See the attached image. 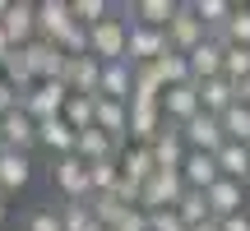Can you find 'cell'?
Wrapping results in <instances>:
<instances>
[{
    "label": "cell",
    "mask_w": 250,
    "mask_h": 231,
    "mask_svg": "<svg viewBox=\"0 0 250 231\" xmlns=\"http://www.w3.org/2000/svg\"><path fill=\"white\" fill-rule=\"evenodd\" d=\"M130 23H134V19L125 14L121 5H116L111 19H102V23L93 28V60H102V65L130 60Z\"/></svg>",
    "instance_id": "1"
},
{
    "label": "cell",
    "mask_w": 250,
    "mask_h": 231,
    "mask_svg": "<svg viewBox=\"0 0 250 231\" xmlns=\"http://www.w3.org/2000/svg\"><path fill=\"white\" fill-rule=\"evenodd\" d=\"M181 199H186V176L181 171H158L153 180H144L139 208L144 213H162V208H176Z\"/></svg>",
    "instance_id": "2"
},
{
    "label": "cell",
    "mask_w": 250,
    "mask_h": 231,
    "mask_svg": "<svg viewBox=\"0 0 250 231\" xmlns=\"http://www.w3.org/2000/svg\"><path fill=\"white\" fill-rule=\"evenodd\" d=\"M51 185L65 194V204H88V199H93L88 162H79V157H61V162L51 167Z\"/></svg>",
    "instance_id": "3"
},
{
    "label": "cell",
    "mask_w": 250,
    "mask_h": 231,
    "mask_svg": "<svg viewBox=\"0 0 250 231\" xmlns=\"http://www.w3.org/2000/svg\"><path fill=\"white\" fill-rule=\"evenodd\" d=\"M208 37H213V33L199 23L195 5H181V9H176V19L167 23V46H171V51H181V56H190L195 46H204Z\"/></svg>",
    "instance_id": "4"
},
{
    "label": "cell",
    "mask_w": 250,
    "mask_h": 231,
    "mask_svg": "<svg viewBox=\"0 0 250 231\" xmlns=\"http://www.w3.org/2000/svg\"><path fill=\"white\" fill-rule=\"evenodd\" d=\"M65 102H70V88L56 79V83H37L33 93H23V97H19V111H28L42 125V120H56V116L65 111Z\"/></svg>",
    "instance_id": "5"
},
{
    "label": "cell",
    "mask_w": 250,
    "mask_h": 231,
    "mask_svg": "<svg viewBox=\"0 0 250 231\" xmlns=\"http://www.w3.org/2000/svg\"><path fill=\"white\" fill-rule=\"evenodd\" d=\"M181 139H186V148H190V153H213V157H218V148L227 143V134H223V120H218V116L199 111L195 120L181 125Z\"/></svg>",
    "instance_id": "6"
},
{
    "label": "cell",
    "mask_w": 250,
    "mask_h": 231,
    "mask_svg": "<svg viewBox=\"0 0 250 231\" xmlns=\"http://www.w3.org/2000/svg\"><path fill=\"white\" fill-rule=\"evenodd\" d=\"M61 83L74 93V97H98V83H102V60H93V56H74V60H65Z\"/></svg>",
    "instance_id": "7"
},
{
    "label": "cell",
    "mask_w": 250,
    "mask_h": 231,
    "mask_svg": "<svg viewBox=\"0 0 250 231\" xmlns=\"http://www.w3.org/2000/svg\"><path fill=\"white\" fill-rule=\"evenodd\" d=\"M23 51H28V65H33V79L37 83H56L65 74V60H70V56H65L56 42H42V37H37V42H28Z\"/></svg>",
    "instance_id": "8"
},
{
    "label": "cell",
    "mask_w": 250,
    "mask_h": 231,
    "mask_svg": "<svg viewBox=\"0 0 250 231\" xmlns=\"http://www.w3.org/2000/svg\"><path fill=\"white\" fill-rule=\"evenodd\" d=\"M162 130H167L162 102H130V143H144L148 148Z\"/></svg>",
    "instance_id": "9"
},
{
    "label": "cell",
    "mask_w": 250,
    "mask_h": 231,
    "mask_svg": "<svg viewBox=\"0 0 250 231\" xmlns=\"http://www.w3.org/2000/svg\"><path fill=\"white\" fill-rule=\"evenodd\" d=\"M0 143H5L9 153H28V148H37V120L28 111H9V116H0Z\"/></svg>",
    "instance_id": "10"
},
{
    "label": "cell",
    "mask_w": 250,
    "mask_h": 231,
    "mask_svg": "<svg viewBox=\"0 0 250 231\" xmlns=\"http://www.w3.org/2000/svg\"><path fill=\"white\" fill-rule=\"evenodd\" d=\"M223 60H227V42L213 33L204 46H195V51H190V79H195V83L223 79Z\"/></svg>",
    "instance_id": "11"
},
{
    "label": "cell",
    "mask_w": 250,
    "mask_h": 231,
    "mask_svg": "<svg viewBox=\"0 0 250 231\" xmlns=\"http://www.w3.org/2000/svg\"><path fill=\"white\" fill-rule=\"evenodd\" d=\"M167 46V28H144V23H130V65H153Z\"/></svg>",
    "instance_id": "12"
},
{
    "label": "cell",
    "mask_w": 250,
    "mask_h": 231,
    "mask_svg": "<svg viewBox=\"0 0 250 231\" xmlns=\"http://www.w3.org/2000/svg\"><path fill=\"white\" fill-rule=\"evenodd\" d=\"M121 153H125V143H116L111 139V134H102L98 125H93V130H83L79 134V143H74V157L79 162H121Z\"/></svg>",
    "instance_id": "13"
},
{
    "label": "cell",
    "mask_w": 250,
    "mask_h": 231,
    "mask_svg": "<svg viewBox=\"0 0 250 231\" xmlns=\"http://www.w3.org/2000/svg\"><path fill=\"white\" fill-rule=\"evenodd\" d=\"M204 111L199 107V88L195 83H181V88H167L162 93V116H167V125H186V120H195V116Z\"/></svg>",
    "instance_id": "14"
},
{
    "label": "cell",
    "mask_w": 250,
    "mask_h": 231,
    "mask_svg": "<svg viewBox=\"0 0 250 231\" xmlns=\"http://www.w3.org/2000/svg\"><path fill=\"white\" fill-rule=\"evenodd\" d=\"M70 23H74L70 0H42V5H37V37H42V42H61V37L70 33Z\"/></svg>",
    "instance_id": "15"
},
{
    "label": "cell",
    "mask_w": 250,
    "mask_h": 231,
    "mask_svg": "<svg viewBox=\"0 0 250 231\" xmlns=\"http://www.w3.org/2000/svg\"><path fill=\"white\" fill-rule=\"evenodd\" d=\"M0 28H5V37H9L14 46L37 42V5H28V0H14V5H9V14L0 19Z\"/></svg>",
    "instance_id": "16"
},
{
    "label": "cell",
    "mask_w": 250,
    "mask_h": 231,
    "mask_svg": "<svg viewBox=\"0 0 250 231\" xmlns=\"http://www.w3.org/2000/svg\"><path fill=\"white\" fill-rule=\"evenodd\" d=\"M98 97H107V102H130V97H134V65H130V60H111V65H102Z\"/></svg>",
    "instance_id": "17"
},
{
    "label": "cell",
    "mask_w": 250,
    "mask_h": 231,
    "mask_svg": "<svg viewBox=\"0 0 250 231\" xmlns=\"http://www.w3.org/2000/svg\"><path fill=\"white\" fill-rule=\"evenodd\" d=\"M74 143H79V134L65 125V116H56V120H42V125H37V148H46L56 162H61V157H74Z\"/></svg>",
    "instance_id": "18"
},
{
    "label": "cell",
    "mask_w": 250,
    "mask_h": 231,
    "mask_svg": "<svg viewBox=\"0 0 250 231\" xmlns=\"http://www.w3.org/2000/svg\"><path fill=\"white\" fill-rule=\"evenodd\" d=\"M181 176H186V190H204V194H208V190L223 180V171H218V157H213V153H186Z\"/></svg>",
    "instance_id": "19"
},
{
    "label": "cell",
    "mask_w": 250,
    "mask_h": 231,
    "mask_svg": "<svg viewBox=\"0 0 250 231\" xmlns=\"http://www.w3.org/2000/svg\"><path fill=\"white\" fill-rule=\"evenodd\" d=\"M102 134H111L116 143H130V102H107L98 97V116H93Z\"/></svg>",
    "instance_id": "20"
},
{
    "label": "cell",
    "mask_w": 250,
    "mask_h": 231,
    "mask_svg": "<svg viewBox=\"0 0 250 231\" xmlns=\"http://www.w3.org/2000/svg\"><path fill=\"white\" fill-rule=\"evenodd\" d=\"M28 180H33V157H28V153H0V194H19V190L28 185Z\"/></svg>",
    "instance_id": "21"
},
{
    "label": "cell",
    "mask_w": 250,
    "mask_h": 231,
    "mask_svg": "<svg viewBox=\"0 0 250 231\" xmlns=\"http://www.w3.org/2000/svg\"><path fill=\"white\" fill-rule=\"evenodd\" d=\"M246 204H250V199H246V185H236V180H218V185L208 190V208H213L218 222L246 213Z\"/></svg>",
    "instance_id": "22"
},
{
    "label": "cell",
    "mask_w": 250,
    "mask_h": 231,
    "mask_svg": "<svg viewBox=\"0 0 250 231\" xmlns=\"http://www.w3.org/2000/svg\"><path fill=\"white\" fill-rule=\"evenodd\" d=\"M148 148H153V162H158V171H181V162H186V153H190L176 125H167V130H162L158 139L148 143Z\"/></svg>",
    "instance_id": "23"
},
{
    "label": "cell",
    "mask_w": 250,
    "mask_h": 231,
    "mask_svg": "<svg viewBox=\"0 0 250 231\" xmlns=\"http://www.w3.org/2000/svg\"><path fill=\"white\" fill-rule=\"evenodd\" d=\"M195 88H199V107L208 116H218V120L236 107V83L232 79H204V83H195Z\"/></svg>",
    "instance_id": "24"
},
{
    "label": "cell",
    "mask_w": 250,
    "mask_h": 231,
    "mask_svg": "<svg viewBox=\"0 0 250 231\" xmlns=\"http://www.w3.org/2000/svg\"><path fill=\"white\" fill-rule=\"evenodd\" d=\"M121 9L134 19V23H144V28H167L181 5L176 0H134V5H121Z\"/></svg>",
    "instance_id": "25"
},
{
    "label": "cell",
    "mask_w": 250,
    "mask_h": 231,
    "mask_svg": "<svg viewBox=\"0 0 250 231\" xmlns=\"http://www.w3.org/2000/svg\"><path fill=\"white\" fill-rule=\"evenodd\" d=\"M218 171H223V180L250 185V148L246 143H223L218 148Z\"/></svg>",
    "instance_id": "26"
},
{
    "label": "cell",
    "mask_w": 250,
    "mask_h": 231,
    "mask_svg": "<svg viewBox=\"0 0 250 231\" xmlns=\"http://www.w3.org/2000/svg\"><path fill=\"white\" fill-rule=\"evenodd\" d=\"M121 171L130 180H153L158 176V162H153V148H144V143H125V153H121Z\"/></svg>",
    "instance_id": "27"
},
{
    "label": "cell",
    "mask_w": 250,
    "mask_h": 231,
    "mask_svg": "<svg viewBox=\"0 0 250 231\" xmlns=\"http://www.w3.org/2000/svg\"><path fill=\"white\" fill-rule=\"evenodd\" d=\"M153 70H158L162 88H181V83H195V79H190V56H181V51H162L158 60H153Z\"/></svg>",
    "instance_id": "28"
},
{
    "label": "cell",
    "mask_w": 250,
    "mask_h": 231,
    "mask_svg": "<svg viewBox=\"0 0 250 231\" xmlns=\"http://www.w3.org/2000/svg\"><path fill=\"white\" fill-rule=\"evenodd\" d=\"M0 74H5V83H9V88L19 93V97L37 88V79H33V65H28V51H23V46H19V51H14V56L5 60V70H0Z\"/></svg>",
    "instance_id": "29"
},
{
    "label": "cell",
    "mask_w": 250,
    "mask_h": 231,
    "mask_svg": "<svg viewBox=\"0 0 250 231\" xmlns=\"http://www.w3.org/2000/svg\"><path fill=\"white\" fill-rule=\"evenodd\" d=\"M65 125H70L74 134H83V130H93V116H98V97H74L70 93V102H65Z\"/></svg>",
    "instance_id": "30"
},
{
    "label": "cell",
    "mask_w": 250,
    "mask_h": 231,
    "mask_svg": "<svg viewBox=\"0 0 250 231\" xmlns=\"http://www.w3.org/2000/svg\"><path fill=\"white\" fill-rule=\"evenodd\" d=\"M181 222L186 227H199V222H213V208H208V194L204 190H186V199L176 204Z\"/></svg>",
    "instance_id": "31"
},
{
    "label": "cell",
    "mask_w": 250,
    "mask_h": 231,
    "mask_svg": "<svg viewBox=\"0 0 250 231\" xmlns=\"http://www.w3.org/2000/svg\"><path fill=\"white\" fill-rule=\"evenodd\" d=\"M218 37H223L227 46H246L250 51V5H236V14L218 28Z\"/></svg>",
    "instance_id": "32"
},
{
    "label": "cell",
    "mask_w": 250,
    "mask_h": 231,
    "mask_svg": "<svg viewBox=\"0 0 250 231\" xmlns=\"http://www.w3.org/2000/svg\"><path fill=\"white\" fill-rule=\"evenodd\" d=\"M162 79H158V70L153 65H134V97L130 102H162Z\"/></svg>",
    "instance_id": "33"
},
{
    "label": "cell",
    "mask_w": 250,
    "mask_h": 231,
    "mask_svg": "<svg viewBox=\"0 0 250 231\" xmlns=\"http://www.w3.org/2000/svg\"><path fill=\"white\" fill-rule=\"evenodd\" d=\"M70 9H74V23H83V28H98L102 19L116 14L111 0H70Z\"/></svg>",
    "instance_id": "34"
},
{
    "label": "cell",
    "mask_w": 250,
    "mask_h": 231,
    "mask_svg": "<svg viewBox=\"0 0 250 231\" xmlns=\"http://www.w3.org/2000/svg\"><path fill=\"white\" fill-rule=\"evenodd\" d=\"M195 14H199V23H204L208 33H218V28L236 14V5H227V0H195Z\"/></svg>",
    "instance_id": "35"
},
{
    "label": "cell",
    "mask_w": 250,
    "mask_h": 231,
    "mask_svg": "<svg viewBox=\"0 0 250 231\" xmlns=\"http://www.w3.org/2000/svg\"><path fill=\"white\" fill-rule=\"evenodd\" d=\"M223 134H227V143H246L250 148V107L236 102V107L223 116Z\"/></svg>",
    "instance_id": "36"
},
{
    "label": "cell",
    "mask_w": 250,
    "mask_h": 231,
    "mask_svg": "<svg viewBox=\"0 0 250 231\" xmlns=\"http://www.w3.org/2000/svg\"><path fill=\"white\" fill-rule=\"evenodd\" d=\"M88 208H93V217L102 222V231H111V227L125 217V204H121L116 194H93V199H88Z\"/></svg>",
    "instance_id": "37"
},
{
    "label": "cell",
    "mask_w": 250,
    "mask_h": 231,
    "mask_svg": "<svg viewBox=\"0 0 250 231\" xmlns=\"http://www.w3.org/2000/svg\"><path fill=\"white\" fill-rule=\"evenodd\" d=\"M23 231H65V222H61V208L33 204V208L23 213Z\"/></svg>",
    "instance_id": "38"
},
{
    "label": "cell",
    "mask_w": 250,
    "mask_h": 231,
    "mask_svg": "<svg viewBox=\"0 0 250 231\" xmlns=\"http://www.w3.org/2000/svg\"><path fill=\"white\" fill-rule=\"evenodd\" d=\"M61 222H65V231H102V222L93 217L88 204H61Z\"/></svg>",
    "instance_id": "39"
},
{
    "label": "cell",
    "mask_w": 250,
    "mask_h": 231,
    "mask_svg": "<svg viewBox=\"0 0 250 231\" xmlns=\"http://www.w3.org/2000/svg\"><path fill=\"white\" fill-rule=\"evenodd\" d=\"M56 46H61V51L70 56V60H74V56H93V28H83V23H70V33H65Z\"/></svg>",
    "instance_id": "40"
},
{
    "label": "cell",
    "mask_w": 250,
    "mask_h": 231,
    "mask_svg": "<svg viewBox=\"0 0 250 231\" xmlns=\"http://www.w3.org/2000/svg\"><path fill=\"white\" fill-rule=\"evenodd\" d=\"M116 180H121V162H93V167H88L93 194H111V190H116Z\"/></svg>",
    "instance_id": "41"
},
{
    "label": "cell",
    "mask_w": 250,
    "mask_h": 231,
    "mask_svg": "<svg viewBox=\"0 0 250 231\" xmlns=\"http://www.w3.org/2000/svg\"><path fill=\"white\" fill-rule=\"evenodd\" d=\"M223 79H232V83H246V79H250V51H246V46H227Z\"/></svg>",
    "instance_id": "42"
},
{
    "label": "cell",
    "mask_w": 250,
    "mask_h": 231,
    "mask_svg": "<svg viewBox=\"0 0 250 231\" xmlns=\"http://www.w3.org/2000/svg\"><path fill=\"white\" fill-rule=\"evenodd\" d=\"M148 231H190V227L181 222L176 208H162V213H148Z\"/></svg>",
    "instance_id": "43"
},
{
    "label": "cell",
    "mask_w": 250,
    "mask_h": 231,
    "mask_svg": "<svg viewBox=\"0 0 250 231\" xmlns=\"http://www.w3.org/2000/svg\"><path fill=\"white\" fill-rule=\"evenodd\" d=\"M111 231H148V213H144V208H125V217Z\"/></svg>",
    "instance_id": "44"
},
{
    "label": "cell",
    "mask_w": 250,
    "mask_h": 231,
    "mask_svg": "<svg viewBox=\"0 0 250 231\" xmlns=\"http://www.w3.org/2000/svg\"><path fill=\"white\" fill-rule=\"evenodd\" d=\"M14 107H19V93L9 88V83H5V74H0V116H9Z\"/></svg>",
    "instance_id": "45"
},
{
    "label": "cell",
    "mask_w": 250,
    "mask_h": 231,
    "mask_svg": "<svg viewBox=\"0 0 250 231\" xmlns=\"http://www.w3.org/2000/svg\"><path fill=\"white\" fill-rule=\"evenodd\" d=\"M223 231H250V213H236V217H227Z\"/></svg>",
    "instance_id": "46"
},
{
    "label": "cell",
    "mask_w": 250,
    "mask_h": 231,
    "mask_svg": "<svg viewBox=\"0 0 250 231\" xmlns=\"http://www.w3.org/2000/svg\"><path fill=\"white\" fill-rule=\"evenodd\" d=\"M236 102H241V107H250V79L236 83Z\"/></svg>",
    "instance_id": "47"
},
{
    "label": "cell",
    "mask_w": 250,
    "mask_h": 231,
    "mask_svg": "<svg viewBox=\"0 0 250 231\" xmlns=\"http://www.w3.org/2000/svg\"><path fill=\"white\" fill-rule=\"evenodd\" d=\"M190 231H223V222L213 217V222H199V227H190Z\"/></svg>",
    "instance_id": "48"
},
{
    "label": "cell",
    "mask_w": 250,
    "mask_h": 231,
    "mask_svg": "<svg viewBox=\"0 0 250 231\" xmlns=\"http://www.w3.org/2000/svg\"><path fill=\"white\" fill-rule=\"evenodd\" d=\"M5 217H9V199L0 194V227H5Z\"/></svg>",
    "instance_id": "49"
},
{
    "label": "cell",
    "mask_w": 250,
    "mask_h": 231,
    "mask_svg": "<svg viewBox=\"0 0 250 231\" xmlns=\"http://www.w3.org/2000/svg\"><path fill=\"white\" fill-rule=\"evenodd\" d=\"M0 153H5V143H0Z\"/></svg>",
    "instance_id": "50"
}]
</instances>
